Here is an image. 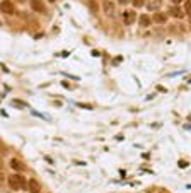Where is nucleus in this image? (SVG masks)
Wrapping results in <instances>:
<instances>
[{
    "label": "nucleus",
    "mask_w": 191,
    "mask_h": 193,
    "mask_svg": "<svg viewBox=\"0 0 191 193\" xmlns=\"http://www.w3.org/2000/svg\"><path fill=\"white\" fill-rule=\"evenodd\" d=\"M0 24H2V21H0Z\"/></svg>",
    "instance_id": "20"
},
{
    "label": "nucleus",
    "mask_w": 191,
    "mask_h": 193,
    "mask_svg": "<svg viewBox=\"0 0 191 193\" xmlns=\"http://www.w3.org/2000/svg\"><path fill=\"white\" fill-rule=\"evenodd\" d=\"M89 7H90V10H92L94 14H97V5H95V4H94V2H92V0L89 2Z\"/></svg>",
    "instance_id": "13"
},
{
    "label": "nucleus",
    "mask_w": 191,
    "mask_h": 193,
    "mask_svg": "<svg viewBox=\"0 0 191 193\" xmlns=\"http://www.w3.org/2000/svg\"><path fill=\"white\" fill-rule=\"evenodd\" d=\"M179 2H184V0H174V4H176V5L179 4Z\"/></svg>",
    "instance_id": "17"
},
{
    "label": "nucleus",
    "mask_w": 191,
    "mask_h": 193,
    "mask_svg": "<svg viewBox=\"0 0 191 193\" xmlns=\"http://www.w3.org/2000/svg\"><path fill=\"white\" fill-rule=\"evenodd\" d=\"M184 12L188 15H191V0H186L184 2Z\"/></svg>",
    "instance_id": "10"
},
{
    "label": "nucleus",
    "mask_w": 191,
    "mask_h": 193,
    "mask_svg": "<svg viewBox=\"0 0 191 193\" xmlns=\"http://www.w3.org/2000/svg\"><path fill=\"white\" fill-rule=\"evenodd\" d=\"M169 14L172 15V17H176V19H181V17L184 15V12H183V10H181L179 7H177V5H174V7H171Z\"/></svg>",
    "instance_id": "8"
},
{
    "label": "nucleus",
    "mask_w": 191,
    "mask_h": 193,
    "mask_svg": "<svg viewBox=\"0 0 191 193\" xmlns=\"http://www.w3.org/2000/svg\"><path fill=\"white\" fill-rule=\"evenodd\" d=\"M48 2H56V0H48Z\"/></svg>",
    "instance_id": "19"
},
{
    "label": "nucleus",
    "mask_w": 191,
    "mask_h": 193,
    "mask_svg": "<svg viewBox=\"0 0 191 193\" xmlns=\"http://www.w3.org/2000/svg\"><path fill=\"white\" fill-rule=\"evenodd\" d=\"M27 190H29V193H41V185L36 181V179H29Z\"/></svg>",
    "instance_id": "5"
},
{
    "label": "nucleus",
    "mask_w": 191,
    "mask_h": 193,
    "mask_svg": "<svg viewBox=\"0 0 191 193\" xmlns=\"http://www.w3.org/2000/svg\"><path fill=\"white\" fill-rule=\"evenodd\" d=\"M118 2H120V4H126V2H128V0H118Z\"/></svg>",
    "instance_id": "16"
},
{
    "label": "nucleus",
    "mask_w": 191,
    "mask_h": 193,
    "mask_svg": "<svg viewBox=\"0 0 191 193\" xmlns=\"http://www.w3.org/2000/svg\"><path fill=\"white\" fill-rule=\"evenodd\" d=\"M104 9H106V12L111 15V12H113V5H111L109 2H104Z\"/></svg>",
    "instance_id": "12"
},
{
    "label": "nucleus",
    "mask_w": 191,
    "mask_h": 193,
    "mask_svg": "<svg viewBox=\"0 0 191 193\" xmlns=\"http://www.w3.org/2000/svg\"><path fill=\"white\" fill-rule=\"evenodd\" d=\"M9 185H10L12 190H20V188L26 186V179L20 174H12V176H9Z\"/></svg>",
    "instance_id": "1"
},
{
    "label": "nucleus",
    "mask_w": 191,
    "mask_h": 193,
    "mask_svg": "<svg viewBox=\"0 0 191 193\" xmlns=\"http://www.w3.org/2000/svg\"><path fill=\"white\" fill-rule=\"evenodd\" d=\"M136 19V14H135V10H125L123 12V22L126 24V26H130V24H133Z\"/></svg>",
    "instance_id": "3"
},
{
    "label": "nucleus",
    "mask_w": 191,
    "mask_h": 193,
    "mask_svg": "<svg viewBox=\"0 0 191 193\" xmlns=\"http://www.w3.org/2000/svg\"><path fill=\"white\" fill-rule=\"evenodd\" d=\"M152 19H154V22H157V24H164V22H167V15L164 14V12H155Z\"/></svg>",
    "instance_id": "7"
},
{
    "label": "nucleus",
    "mask_w": 191,
    "mask_h": 193,
    "mask_svg": "<svg viewBox=\"0 0 191 193\" xmlns=\"http://www.w3.org/2000/svg\"><path fill=\"white\" fill-rule=\"evenodd\" d=\"M150 22H152V19H150L149 14H142L140 17H138V24H140V28H149Z\"/></svg>",
    "instance_id": "6"
},
{
    "label": "nucleus",
    "mask_w": 191,
    "mask_h": 193,
    "mask_svg": "<svg viewBox=\"0 0 191 193\" xmlns=\"http://www.w3.org/2000/svg\"><path fill=\"white\" fill-rule=\"evenodd\" d=\"M10 167H12L14 171H22V169H24L22 162H20V161H17V159H10Z\"/></svg>",
    "instance_id": "9"
},
{
    "label": "nucleus",
    "mask_w": 191,
    "mask_h": 193,
    "mask_svg": "<svg viewBox=\"0 0 191 193\" xmlns=\"http://www.w3.org/2000/svg\"><path fill=\"white\" fill-rule=\"evenodd\" d=\"M17 2H20V4H22V2H26V0H17Z\"/></svg>",
    "instance_id": "18"
},
{
    "label": "nucleus",
    "mask_w": 191,
    "mask_h": 193,
    "mask_svg": "<svg viewBox=\"0 0 191 193\" xmlns=\"http://www.w3.org/2000/svg\"><path fill=\"white\" fill-rule=\"evenodd\" d=\"M131 2H133V7H143V5H145V0H131Z\"/></svg>",
    "instance_id": "11"
},
{
    "label": "nucleus",
    "mask_w": 191,
    "mask_h": 193,
    "mask_svg": "<svg viewBox=\"0 0 191 193\" xmlns=\"http://www.w3.org/2000/svg\"><path fill=\"white\" fill-rule=\"evenodd\" d=\"M0 12L7 15H12L15 12V7H14V2L12 0H2L0 2Z\"/></svg>",
    "instance_id": "2"
},
{
    "label": "nucleus",
    "mask_w": 191,
    "mask_h": 193,
    "mask_svg": "<svg viewBox=\"0 0 191 193\" xmlns=\"http://www.w3.org/2000/svg\"><path fill=\"white\" fill-rule=\"evenodd\" d=\"M14 104H17V106H22V108L26 106V103H20V101H14Z\"/></svg>",
    "instance_id": "15"
},
{
    "label": "nucleus",
    "mask_w": 191,
    "mask_h": 193,
    "mask_svg": "<svg viewBox=\"0 0 191 193\" xmlns=\"http://www.w3.org/2000/svg\"><path fill=\"white\" fill-rule=\"evenodd\" d=\"M31 9L34 12H39V14H44L46 12V7L43 4V0H31Z\"/></svg>",
    "instance_id": "4"
},
{
    "label": "nucleus",
    "mask_w": 191,
    "mask_h": 193,
    "mask_svg": "<svg viewBox=\"0 0 191 193\" xmlns=\"http://www.w3.org/2000/svg\"><path fill=\"white\" fill-rule=\"evenodd\" d=\"M149 7L150 9H159V7H160V2H154V4H150Z\"/></svg>",
    "instance_id": "14"
}]
</instances>
